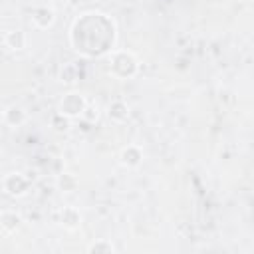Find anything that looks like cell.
I'll return each instance as SVG.
<instances>
[{"mask_svg":"<svg viewBox=\"0 0 254 254\" xmlns=\"http://www.w3.org/2000/svg\"><path fill=\"white\" fill-rule=\"evenodd\" d=\"M83 109H85V99L79 93H67L60 103V111L64 115H69V117L83 113Z\"/></svg>","mask_w":254,"mask_h":254,"instance_id":"cell-1","label":"cell"},{"mask_svg":"<svg viewBox=\"0 0 254 254\" xmlns=\"http://www.w3.org/2000/svg\"><path fill=\"white\" fill-rule=\"evenodd\" d=\"M89 252H113V246L111 244H103V242H97V244H91L89 248H87Z\"/></svg>","mask_w":254,"mask_h":254,"instance_id":"cell-2","label":"cell"}]
</instances>
